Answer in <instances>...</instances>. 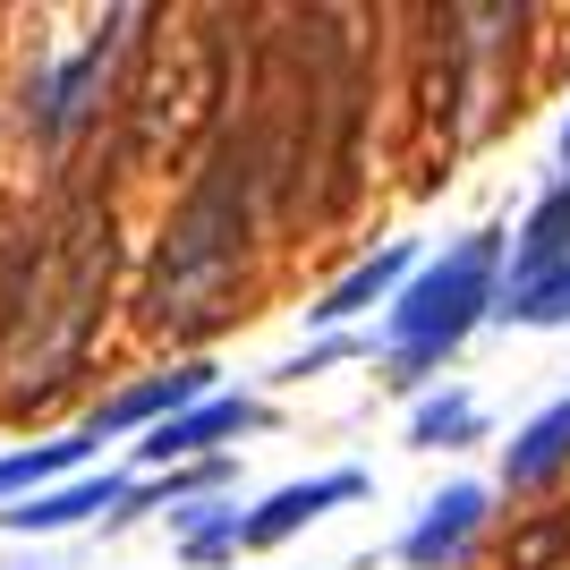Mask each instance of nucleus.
<instances>
[{"mask_svg":"<svg viewBox=\"0 0 570 570\" xmlns=\"http://www.w3.org/2000/svg\"><path fill=\"white\" fill-rule=\"evenodd\" d=\"M86 452H95V434H86V426L60 434V443H35V452H9V460H0V494H26V485H43V476L77 469Z\"/></svg>","mask_w":570,"mask_h":570,"instance_id":"11","label":"nucleus"},{"mask_svg":"<svg viewBox=\"0 0 570 570\" xmlns=\"http://www.w3.org/2000/svg\"><path fill=\"white\" fill-rule=\"evenodd\" d=\"M196 401H214V366H170V375H154V383H137V392H119V401H102L95 417H86V434H128V426H163V417H179V409H196Z\"/></svg>","mask_w":570,"mask_h":570,"instance_id":"3","label":"nucleus"},{"mask_svg":"<svg viewBox=\"0 0 570 570\" xmlns=\"http://www.w3.org/2000/svg\"><path fill=\"white\" fill-rule=\"evenodd\" d=\"M476 528H485V485H452V494H434L417 511V528L401 537V562L409 570H452Z\"/></svg>","mask_w":570,"mask_h":570,"instance_id":"5","label":"nucleus"},{"mask_svg":"<svg viewBox=\"0 0 570 570\" xmlns=\"http://www.w3.org/2000/svg\"><path fill=\"white\" fill-rule=\"evenodd\" d=\"M409 264H417V247H409V238H392L383 256H366V264H357L350 282H333V289H324V307H307V315H315V324H350V315L383 307V298H392V289L409 282Z\"/></svg>","mask_w":570,"mask_h":570,"instance_id":"6","label":"nucleus"},{"mask_svg":"<svg viewBox=\"0 0 570 570\" xmlns=\"http://www.w3.org/2000/svg\"><path fill=\"white\" fill-rule=\"evenodd\" d=\"M562 163H570V128H562Z\"/></svg>","mask_w":570,"mask_h":570,"instance_id":"14","label":"nucleus"},{"mask_svg":"<svg viewBox=\"0 0 570 570\" xmlns=\"http://www.w3.org/2000/svg\"><path fill=\"white\" fill-rule=\"evenodd\" d=\"M366 494V476L357 469H324L307 476V485H282V494H264L247 520H238V553H264V546H282V537H298L307 520H324L333 502H357Z\"/></svg>","mask_w":570,"mask_h":570,"instance_id":"2","label":"nucleus"},{"mask_svg":"<svg viewBox=\"0 0 570 570\" xmlns=\"http://www.w3.org/2000/svg\"><path fill=\"white\" fill-rule=\"evenodd\" d=\"M102 60H111V35H102V43H86V60H69V77L51 86V111H43V128H69V119L86 111V95H95Z\"/></svg>","mask_w":570,"mask_h":570,"instance_id":"13","label":"nucleus"},{"mask_svg":"<svg viewBox=\"0 0 570 570\" xmlns=\"http://www.w3.org/2000/svg\"><path fill=\"white\" fill-rule=\"evenodd\" d=\"M494 298H502V230H469L452 256L426 264V273L392 298V315H383V350H392L401 383H426L434 366L494 315Z\"/></svg>","mask_w":570,"mask_h":570,"instance_id":"1","label":"nucleus"},{"mask_svg":"<svg viewBox=\"0 0 570 570\" xmlns=\"http://www.w3.org/2000/svg\"><path fill=\"white\" fill-rule=\"evenodd\" d=\"M570 256V188H553L537 214L520 222V238H511V282H528V273H546V264Z\"/></svg>","mask_w":570,"mask_h":570,"instance_id":"9","label":"nucleus"},{"mask_svg":"<svg viewBox=\"0 0 570 570\" xmlns=\"http://www.w3.org/2000/svg\"><path fill=\"white\" fill-rule=\"evenodd\" d=\"M476 434V401L469 392H434V401H417V417H409V443H469Z\"/></svg>","mask_w":570,"mask_h":570,"instance_id":"12","label":"nucleus"},{"mask_svg":"<svg viewBox=\"0 0 570 570\" xmlns=\"http://www.w3.org/2000/svg\"><path fill=\"white\" fill-rule=\"evenodd\" d=\"M562 460H570V401H553L546 417H528L520 443L502 452V476H511V485H546Z\"/></svg>","mask_w":570,"mask_h":570,"instance_id":"8","label":"nucleus"},{"mask_svg":"<svg viewBox=\"0 0 570 570\" xmlns=\"http://www.w3.org/2000/svg\"><path fill=\"white\" fill-rule=\"evenodd\" d=\"M494 315L502 324H570V256L546 264V273H528V282H502Z\"/></svg>","mask_w":570,"mask_h":570,"instance_id":"10","label":"nucleus"},{"mask_svg":"<svg viewBox=\"0 0 570 570\" xmlns=\"http://www.w3.org/2000/svg\"><path fill=\"white\" fill-rule=\"evenodd\" d=\"M256 426V401H238V392H214V401L179 409V417H163V426L137 443V460H154V469H170V460H196L214 452V443H230V434Z\"/></svg>","mask_w":570,"mask_h":570,"instance_id":"4","label":"nucleus"},{"mask_svg":"<svg viewBox=\"0 0 570 570\" xmlns=\"http://www.w3.org/2000/svg\"><path fill=\"white\" fill-rule=\"evenodd\" d=\"M111 502H128V485H119V476H77V485L35 494V502H18V511H0V520L18 528V537H51V528H77L86 511H111Z\"/></svg>","mask_w":570,"mask_h":570,"instance_id":"7","label":"nucleus"}]
</instances>
